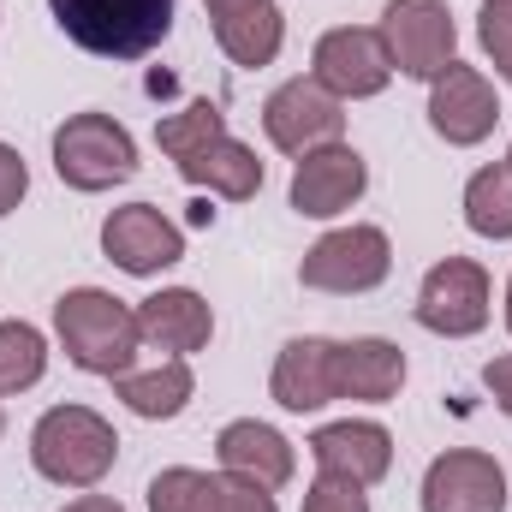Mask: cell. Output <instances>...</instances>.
<instances>
[{"label": "cell", "instance_id": "obj_1", "mask_svg": "<svg viewBox=\"0 0 512 512\" xmlns=\"http://www.w3.org/2000/svg\"><path fill=\"white\" fill-rule=\"evenodd\" d=\"M54 334H60V352L84 370V376H102V382H120L137 352H143V328H137V304L102 292V286H72L54 298Z\"/></svg>", "mask_w": 512, "mask_h": 512}, {"label": "cell", "instance_id": "obj_2", "mask_svg": "<svg viewBox=\"0 0 512 512\" xmlns=\"http://www.w3.org/2000/svg\"><path fill=\"white\" fill-rule=\"evenodd\" d=\"M120 459V435L96 405H48L30 429V465L54 489H96Z\"/></svg>", "mask_w": 512, "mask_h": 512}, {"label": "cell", "instance_id": "obj_3", "mask_svg": "<svg viewBox=\"0 0 512 512\" xmlns=\"http://www.w3.org/2000/svg\"><path fill=\"white\" fill-rule=\"evenodd\" d=\"M66 42L96 60H143L167 42L179 0H48Z\"/></svg>", "mask_w": 512, "mask_h": 512}, {"label": "cell", "instance_id": "obj_4", "mask_svg": "<svg viewBox=\"0 0 512 512\" xmlns=\"http://www.w3.org/2000/svg\"><path fill=\"white\" fill-rule=\"evenodd\" d=\"M54 173H60V185H72L84 197L114 191V185H126L137 173V137L102 108L66 114L54 126Z\"/></svg>", "mask_w": 512, "mask_h": 512}, {"label": "cell", "instance_id": "obj_5", "mask_svg": "<svg viewBox=\"0 0 512 512\" xmlns=\"http://www.w3.org/2000/svg\"><path fill=\"white\" fill-rule=\"evenodd\" d=\"M387 274H393V239L370 221H352V227H334L322 233L304 262H298V286L310 292H328V298H358V292H376Z\"/></svg>", "mask_w": 512, "mask_h": 512}, {"label": "cell", "instance_id": "obj_6", "mask_svg": "<svg viewBox=\"0 0 512 512\" xmlns=\"http://www.w3.org/2000/svg\"><path fill=\"white\" fill-rule=\"evenodd\" d=\"M411 316H417V328H429V334H441V340H471V334H483L489 316H495V280H489V268L471 262V256H441V262L423 274Z\"/></svg>", "mask_w": 512, "mask_h": 512}, {"label": "cell", "instance_id": "obj_7", "mask_svg": "<svg viewBox=\"0 0 512 512\" xmlns=\"http://www.w3.org/2000/svg\"><path fill=\"white\" fill-rule=\"evenodd\" d=\"M376 30H382V48L399 78L435 84L459 60V24H453L447 0H387Z\"/></svg>", "mask_w": 512, "mask_h": 512}, {"label": "cell", "instance_id": "obj_8", "mask_svg": "<svg viewBox=\"0 0 512 512\" xmlns=\"http://www.w3.org/2000/svg\"><path fill=\"white\" fill-rule=\"evenodd\" d=\"M310 78L334 96V102H370L393 84V60L382 48L376 24H334L316 36L310 48Z\"/></svg>", "mask_w": 512, "mask_h": 512}, {"label": "cell", "instance_id": "obj_9", "mask_svg": "<svg viewBox=\"0 0 512 512\" xmlns=\"http://www.w3.org/2000/svg\"><path fill=\"white\" fill-rule=\"evenodd\" d=\"M370 191V161L340 137V143H322V149H310V155H298L292 161V185H286V197H292V209L304 215V221H334V215H346L358 197Z\"/></svg>", "mask_w": 512, "mask_h": 512}, {"label": "cell", "instance_id": "obj_10", "mask_svg": "<svg viewBox=\"0 0 512 512\" xmlns=\"http://www.w3.org/2000/svg\"><path fill=\"white\" fill-rule=\"evenodd\" d=\"M262 131L280 155H310L322 143H340L346 131V102H334L316 78H286L268 102H262Z\"/></svg>", "mask_w": 512, "mask_h": 512}, {"label": "cell", "instance_id": "obj_11", "mask_svg": "<svg viewBox=\"0 0 512 512\" xmlns=\"http://www.w3.org/2000/svg\"><path fill=\"white\" fill-rule=\"evenodd\" d=\"M417 501L423 512H507V471L483 447H447L429 459Z\"/></svg>", "mask_w": 512, "mask_h": 512}, {"label": "cell", "instance_id": "obj_12", "mask_svg": "<svg viewBox=\"0 0 512 512\" xmlns=\"http://www.w3.org/2000/svg\"><path fill=\"white\" fill-rule=\"evenodd\" d=\"M501 126V90L489 84L483 66L453 60L435 84H429V131L453 149H477L489 131Z\"/></svg>", "mask_w": 512, "mask_h": 512}, {"label": "cell", "instance_id": "obj_13", "mask_svg": "<svg viewBox=\"0 0 512 512\" xmlns=\"http://www.w3.org/2000/svg\"><path fill=\"white\" fill-rule=\"evenodd\" d=\"M304 447H310L316 477H340V483H358V489H376L387 471H393V435H387V423H376V417L322 423Z\"/></svg>", "mask_w": 512, "mask_h": 512}, {"label": "cell", "instance_id": "obj_14", "mask_svg": "<svg viewBox=\"0 0 512 512\" xmlns=\"http://www.w3.org/2000/svg\"><path fill=\"white\" fill-rule=\"evenodd\" d=\"M268 393L292 417L328 411L340 399V340H322V334L286 340L280 358H274V370H268Z\"/></svg>", "mask_w": 512, "mask_h": 512}, {"label": "cell", "instance_id": "obj_15", "mask_svg": "<svg viewBox=\"0 0 512 512\" xmlns=\"http://www.w3.org/2000/svg\"><path fill=\"white\" fill-rule=\"evenodd\" d=\"M102 256L137 280H149L185 256V227L173 215H161L155 203H126L102 221Z\"/></svg>", "mask_w": 512, "mask_h": 512}, {"label": "cell", "instance_id": "obj_16", "mask_svg": "<svg viewBox=\"0 0 512 512\" xmlns=\"http://www.w3.org/2000/svg\"><path fill=\"white\" fill-rule=\"evenodd\" d=\"M137 328H143V346H155L167 358H191L215 340V310L191 286H161L137 304Z\"/></svg>", "mask_w": 512, "mask_h": 512}, {"label": "cell", "instance_id": "obj_17", "mask_svg": "<svg viewBox=\"0 0 512 512\" xmlns=\"http://www.w3.org/2000/svg\"><path fill=\"white\" fill-rule=\"evenodd\" d=\"M215 465H221L227 477H251L262 489H286L292 471H298V453H292V441H286L274 423L233 417V423L215 435Z\"/></svg>", "mask_w": 512, "mask_h": 512}, {"label": "cell", "instance_id": "obj_18", "mask_svg": "<svg viewBox=\"0 0 512 512\" xmlns=\"http://www.w3.org/2000/svg\"><path fill=\"white\" fill-rule=\"evenodd\" d=\"M179 179L209 191V197H227V203H251L262 191V161H256L251 143H239L233 131H221L215 143L179 155Z\"/></svg>", "mask_w": 512, "mask_h": 512}, {"label": "cell", "instance_id": "obj_19", "mask_svg": "<svg viewBox=\"0 0 512 512\" xmlns=\"http://www.w3.org/2000/svg\"><path fill=\"white\" fill-rule=\"evenodd\" d=\"M399 387H405V352L393 340H382V334L340 340V399L387 405V399H399Z\"/></svg>", "mask_w": 512, "mask_h": 512}, {"label": "cell", "instance_id": "obj_20", "mask_svg": "<svg viewBox=\"0 0 512 512\" xmlns=\"http://www.w3.org/2000/svg\"><path fill=\"white\" fill-rule=\"evenodd\" d=\"M120 405H126L131 417H143V423H167V417H179L185 405H191V393H197V376H191V358H161L155 370H126L120 382Z\"/></svg>", "mask_w": 512, "mask_h": 512}, {"label": "cell", "instance_id": "obj_21", "mask_svg": "<svg viewBox=\"0 0 512 512\" xmlns=\"http://www.w3.org/2000/svg\"><path fill=\"white\" fill-rule=\"evenodd\" d=\"M215 42H221V54L233 60V66H274L280 60V48H286V12L274 6V0H256L245 12H227V18H215Z\"/></svg>", "mask_w": 512, "mask_h": 512}, {"label": "cell", "instance_id": "obj_22", "mask_svg": "<svg viewBox=\"0 0 512 512\" xmlns=\"http://www.w3.org/2000/svg\"><path fill=\"white\" fill-rule=\"evenodd\" d=\"M465 227L477 239H495L507 245L512 239V167L507 161H489L465 179Z\"/></svg>", "mask_w": 512, "mask_h": 512}, {"label": "cell", "instance_id": "obj_23", "mask_svg": "<svg viewBox=\"0 0 512 512\" xmlns=\"http://www.w3.org/2000/svg\"><path fill=\"white\" fill-rule=\"evenodd\" d=\"M48 376V334L36 322H0V399L30 393Z\"/></svg>", "mask_w": 512, "mask_h": 512}, {"label": "cell", "instance_id": "obj_24", "mask_svg": "<svg viewBox=\"0 0 512 512\" xmlns=\"http://www.w3.org/2000/svg\"><path fill=\"white\" fill-rule=\"evenodd\" d=\"M149 512H221V471H197V465H167L149 477Z\"/></svg>", "mask_w": 512, "mask_h": 512}, {"label": "cell", "instance_id": "obj_25", "mask_svg": "<svg viewBox=\"0 0 512 512\" xmlns=\"http://www.w3.org/2000/svg\"><path fill=\"white\" fill-rule=\"evenodd\" d=\"M227 131V114H221V102H185L179 114H167V120H155V143L179 161V155H191V149H203V143H215Z\"/></svg>", "mask_w": 512, "mask_h": 512}, {"label": "cell", "instance_id": "obj_26", "mask_svg": "<svg viewBox=\"0 0 512 512\" xmlns=\"http://www.w3.org/2000/svg\"><path fill=\"white\" fill-rule=\"evenodd\" d=\"M298 512H370V495L358 483H340V477H316L304 489V507Z\"/></svg>", "mask_w": 512, "mask_h": 512}, {"label": "cell", "instance_id": "obj_27", "mask_svg": "<svg viewBox=\"0 0 512 512\" xmlns=\"http://www.w3.org/2000/svg\"><path fill=\"white\" fill-rule=\"evenodd\" d=\"M221 512H280V501H274V489H262L251 477L221 471Z\"/></svg>", "mask_w": 512, "mask_h": 512}, {"label": "cell", "instance_id": "obj_28", "mask_svg": "<svg viewBox=\"0 0 512 512\" xmlns=\"http://www.w3.org/2000/svg\"><path fill=\"white\" fill-rule=\"evenodd\" d=\"M477 42H483V54L495 60V72H501V84H512V18H477Z\"/></svg>", "mask_w": 512, "mask_h": 512}, {"label": "cell", "instance_id": "obj_29", "mask_svg": "<svg viewBox=\"0 0 512 512\" xmlns=\"http://www.w3.org/2000/svg\"><path fill=\"white\" fill-rule=\"evenodd\" d=\"M24 191H30V167H24V155L12 143H0V221L24 203Z\"/></svg>", "mask_w": 512, "mask_h": 512}, {"label": "cell", "instance_id": "obj_30", "mask_svg": "<svg viewBox=\"0 0 512 512\" xmlns=\"http://www.w3.org/2000/svg\"><path fill=\"white\" fill-rule=\"evenodd\" d=\"M483 387L495 393V405L512 417V352H501V358H489V364H483Z\"/></svg>", "mask_w": 512, "mask_h": 512}, {"label": "cell", "instance_id": "obj_31", "mask_svg": "<svg viewBox=\"0 0 512 512\" xmlns=\"http://www.w3.org/2000/svg\"><path fill=\"white\" fill-rule=\"evenodd\" d=\"M60 512H126L114 495H78V501H66Z\"/></svg>", "mask_w": 512, "mask_h": 512}, {"label": "cell", "instance_id": "obj_32", "mask_svg": "<svg viewBox=\"0 0 512 512\" xmlns=\"http://www.w3.org/2000/svg\"><path fill=\"white\" fill-rule=\"evenodd\" d=\"M203 6H209V18H227V12H245L256 0H203Z\"/></svg>", "mask_w": 512, "mask_h": 512}, {"label": "cell", "instance_id": "obj_33", "mask_svg": "<svg viewBox=\"0 0 512 512\" xmlns=\"http://www.w3.org/2000/svg\"><path fill=\"white\" fill-rule=\"evenodd\" d=\"M483 12L489 18H512V0H483Z\"/></svg>", "mask_w": 512, "mask_h": 512}, {"label": "cell", "instance_id": "obj_34", "mask_svg": "<svg viewBox=\"0 0 512 512\" xmlns=\"http://www.w3.org/2000/svg\"><path fill=\"white\" fill-rule=\"evenodd\" d=\"M507 334H512V274H507Z\"/></svg>", "mask_w": 512, "mask_h": 512}, {"label": "cell", "instance_id": "obj_35", "mask_svg": "<svg viewBox=\"0 0 512 512\" xmlns=\"http://www.w3.org/2000/svg\"><path fill=\"white\" fill-rule=\"evenodd\" d=\"M0 435H6V411H0Z\"/></svg>", "mask_w": 512, "mask_h": 512}, {"label": "cell", "instance_id": "obj_36", "mask_svg": "<svg viewBox=\"0 0 512 512\" xmlns=\"http://www.w3.org/2000/svg\"><path fill=\"white\" fill-rule=\"evenodd\" d=\"M507 167H512V143H507Z\"/></svg>", "mask_w": 512, "mask_h": 512}]
</instances>
